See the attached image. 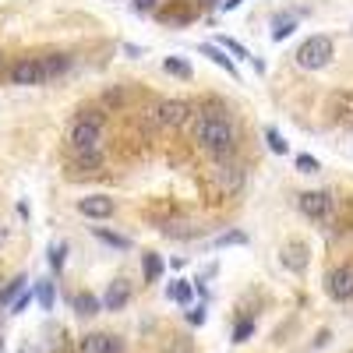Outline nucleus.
Instances as JSON below:
<instances>
[{
    "label": "nucleus",
    "instance_id": "nucleus-21",
    "mask_svg": "<svg viewBox=\"0 0 353 353\" xmlns=\"http://www.w3.org/2000/svg\"><path fill=\"white\" fill-rule=\"evenodd\" d=\"M163 269H166V265H163V258L156 251H145L141 254V272H145V279H149V283H159L163 279Z\"/></svg>",
    "mask_w": 353,
    "mask_h": 353
},
{
    "label": "nucleus",
    "instance_id": "nucleus-43",
    "mask_svg": "<svg viewBox=\"0 0 353 353\" xmlns=\"http://www.w3.org/2000/svg\"><path fill=\"white\" fill-rule=\"evenodd\" d=\"M0 353H4V339H0Z\"/></svg>",
    "mask_w": 353,
    "mask_h": 353
},
{
    "label": "nucleus",
    "instance_id": "nucleus-36",
    "mask_svg": "<svg viewBox=\"0 0 353 353\" xmlns=\"http://www.w3.org/2000/svg\"><path fill=\"white\" fill-rule=\"evenodd\" d=\"M329 343H332V332H329V329H321V332L314 336V346H329Z\"/></svg>",
    "mask_w": 353,
    "mask_h": 353
},
{
    "label": "nucleus",
    "instance_id": "nucleus-44",
    "mask_svg": "<svg viewBox=\"0 0 353 353\" xmlns=\"http://www.w3.org/2000/svg\"><path fill=\"white\" fill-rule=\"evenodd\" d=\"M350 353H353V350H350Z\"/></svg>",
    "mask_w": 353,
    "mask_h": 353
},
{
    "label": "nucleus",
    "instance_id": "nucleus-14",
    "mask_svg": "<svg viewBox=\"0 0 353 353\" xmlns=\"http://www.w3.org/2000/svg\"><path fill=\"white\" fill-rule=\"evenodd\" d=\"M43 57V68H46V81H57V78H64L68 71H71V53L68 50H46V53H39Z\"/></svg>",
    "mask_w": 353,
    "mask_h": 353
},
{
    "label": "nucleus",
    "instance_id": "nucleus-7",
    "mask_svg": "<svg viewBox=\"0 0 353 353\" xmlns=\"http://www.w3.org/2000/svg\"><path fill=\"white\" fill-rule=\"evenodd\" d=\"M194 18H198L194 0H166V4H159V11H156V21L166 25V28H188Z\"/></svg>",
    "mask_w": 353,
    "mask_h": 353
},
{
    "label": "nucleus",
    "instance_id": "nucleus-15",
    "mask_svg": "<svg viewBox=\"0 0 353 353\" xmlns=\"http://www.w3.org/2000/svg\"><path fill=\"white\" fill-rule=\"evenodd\" d=\"M219 170H216V181H219V188H223V194H237L241 188H244V170L237 166V163H216Z\"/></svg>",
    "mask_w": 353,
    "mask_h": 353
},
{
    "label": "nucleus",
    "instance_id": "nucleus-25",
    "mask_svg": "<svg viewBox=\"0 0 353 353\" xmlns=\"http://www.w3.org/2000/svg\"><path fill=\"white\" fill-rule=\"evenodd\" d=\"M163 68H166V74H176L181 81H191V78H194V68L184 61V57H166Z\"/></svg>",
    "mask_w": 353,
    "mask_h": 353
},
{
    "label": "nucleus",
    "instance_id": "nucleus-32",
    "mask_svg": "<svg viewBox=\"0 0 353 353\" xmlns=\"http://www.w3.org/2000/svg\"><path fill=\"white\" fill-rule=\"evenodd\" d=\"M103 103H106V106H124V88H117V85L106 88V92H103Z\"/></svg>",
    "mask_w": 353,
    "mask_h": 353
},
{
    "label": "nucleus",
    "instance_id": "nucleus-35",
    "mask_svg": "<svg viewBox=\"0 0 353 353\" xmlns=\"http://www.w3.org/2000/svg\"><path fill=\"white\" fill-rule=\"evenodd\" d=\"M205 318H209L205 304H201V307H191V311H188V325H194V329H198V325H205Z\"/></svg>",
    "mask_w": 353,
    "mask_h": 353
},
{
    "label": "nucleus",
    "instance_id": "nucleus-34",
    "mask_svg": "<svg viewBox=\"0 0 353 353\" xmlns=\"http://www.w3.org/2000/svg\"><path fill=\"white\" fill-rule=\"evenodd\" d=\"M131 8L138 14H156L159 11V0H131Z\"/></svg>",
    "mask_w": 353,
    "mask_h": 353
},
{
    "label": "nucleus",
    "instance_id": "nucleus-41",
    "mask_svg": "<svg viewBox=\"0 0 353 353\" xmlns=\"http://www.w3.org/2000/svg\"><path fill=\"white\" fill-rule=\"evenodd\" d=\"M0 71H4V50H0Z\"/></svg>",
    "mask_w": 353,
    "mask_h": 353
},
{
    "label": "nucleus",
    "instance_id": "nucleus-3",
    "mask_svg": "<svg viewBox=\"0 0 353 353\" xmlns=\"http://www.w3.org/2000/svg\"><path fill=\"white\" fill-rule=\"evenodd\" d=\"M332 57H336V39L329 32H314L293 50V64L301 71H325L332 64Z\"/></svg>",
    "mask_w": 353,
    "mask_h": 353
},
{
    "label": "nucleus",
    "instance_id": "nucleus-31",
    "mask_svg": "<svg viewBox=\"0 0 353 353\" xmlns=\"http://www.w3.org/2000/svg\"><path fill=\"white\" fill-rule=\"evenodd\" d=\"M293 166H297V173H307V176H311V173H318V170H321V163H318V159H314V156H307V152H301V156H297V159H293Z\"/></svg>",
    "mask_w": 353,
    "mask_h": 353
},
{
    "label": "nucleus",
    "instance_id": "nucleus-38",
    "mask_svg": "<svg viewBox=\"0 0 353 353\" xmlns=\"http://www.w3.org/2000/svg\"><path fill=\"white\" fill-rule=\"evenodd\" d=\"M251 68H254L258 74H265V68H269V64H265V61H261V57H251Z\"/></svg>",
    "mask_w": 353,
    "mask_h": 353
},
{
    "label": "nucleus",
    "instance_id": "nucleus-13",
    "mask_svg": "<svg viewBox=\"0 0 353 353\" xmlns=\"http://www.w3.org/2000/svg\"><path fill=\"white\" fill-rule=\"evenodd\" d=\"M198 53H205V57H209V61H212L216 68H223V71H226L233 81H237V85L244 81V78H241V71H237V61H233V57H230L219 43H198Z\"/></svg>",
    "mask_w": 353,
    "mask_h": 353
},
{
    "label": "nucleus",
    "instance_id": "nucleus-26",
    "mask_svg": "<svg viewBox=\"0 0 353 353\" xmlns=\"http://www.w3.org/2000/svg\"><path fill=\"white\" fill-rule=\"evenodd\" d=\"M64 261H68V241H53L50 244V269L64 272Z\"/></svg>",
    "mask_w": 353,
    "mask_h": 353
},
{
    "label": "nucleus",
    "instance_id": "nucleus-18",
    "mask_svg": "<svg viewBox=\"0 0 353 353\" xmlns=\"http://www.w3.org/2000/svg\"><path fill=\"white\" fill-rule=\"evenodd\" d=\"M71 159H74V166L78 170H103V163H106V156H103V145H99V149H74L71 152Z\"/></svg>",
    "mask_w": 353,
    "mask_h": 353
},
{
    "label": "nucleus",
    "instance_id": "nucleus-39",
    "mask_svg": "<svg viewBox=\"0 0 353 353\" xmlns=\"http://www.w3.org/2000/svg\"><path fill=\"white\" fill-rule=\"evenodd\" d=\"M18 353H43V350H39V346H36V343H25V346H21V350H18Z\"/></svg>",
    "mask_w": 353,
    "mask_h": 353
},
{
    "label": "nucleus",
    "instance_id": "nucleus-19",
    "mask_svg": "<svg viewBox=\"0 0 353 353\" xmlns=\"http://www.w3.org/2000/svg\"><path fill=\"white\" fill-rule=\"evenodd\" d=\"M92 237L103 241V244L113 248V251H131V237H124V233H113V230H106V226H92Z\"/></svg>",
    "mask_w": 353,
    "mask_h": 353
},
{
    "label": "nucleus",
    "instance_id": "nucleus-2",
    "mask_svg": "<svg viewBox=\"0 0 353 353\" xmlns=\"http://www.w3.org/2000/svg\"><path fill=\"white\" fill-rule=\"evenodd\" d=\"M103 128H106V110L103 106H81L71 117L68 128V149H99L103 145Z\"/></svg>",
    "mask_w": 353,
    "mask_h": 353
},
{
    "label": "nucleus",
    "instance_id": "nucleus-8",
    "mask_svg": "<svg viewBox=\"0 0 353 353\" xmlns=\"http://www.w3.org/2000/svg\"><path fill=\"white\" fill-rule=\"evenodd\" d=\"M325 293L336 301V304H346L353 301V261H343L325 276Z\"/></svg>",
    "mask_w": 353,
    "mask_h": 353
},
{
    "label": "nucleus",
    "instance_id": "nucleus-33",
    "mask_svg": "<svg viewBox=\"0 0 353 353\" xmlns=\"http://www.w3.org/2000/svg\"><path fill=\"white\" fill-rule=\"evenodd\" d=\"M32 301H36V290H25L21 297H18V301L11 304V314H21V311H25L28 304H32Z\"/></svg>",
    "mask_w": 353,
    "mask_h": 353
},
{
    "label": "nucleus",
    "instance_id": "nucleus-9",
    "mask_svg": "<svg viewBox=\"0 0 353 353\" xmlns=\"http://www.w3.org/2000/svg\"><path fill=\"white\" fill-rule=\"evenodd\" d=\"M78 353H124V339L113 332H85L78 339Z\"/></svg>",
    "mask_w": 353,
    "mask_h": 353
},
{
    "label": "nucleus",
    "instance_id": "nucleus-40",
    "mask_svg": "<svg viewBox=\"0 0 353 353\" xmlns=\"http://www.w3.org/2000/svg\"><path fill=\"white\" fill-rule=\"evenodd\" d=\"M198 4H201V8H216V4H219V0H198Z\"/></svg>",
    "mask_w": 353,
    "mask_h": 353
},
{
    "label": "nucleus",
    "instance_id": "nucleus-27",
    "mask_svg": "<svg viewBox=\"0 0 353 353\" xmlns=\"http://www.w3.org/2000/svg\"><path fill=\"white\" fill-rule=\"evenodd\" d=\"M219 46L233 57V61H251V53H248V46L241 43V39H230V36H219Z\"/></svg>",
    "mask_w": 353,
    "mask_h": 353
},
{
    "label": "nucleus",
    "instance_id": "nucleus-24",
    "mask_svg": "<svg viewBox=\"0 0 353 353\" xmlns=\"http://www.w3.org/2000/svg\"><path fill=\"white\" fill-rule=\"evenodd\" d=\"M261 134H265V145L276 152V156H290V145H286V138L279 134V128H272V124H265L261 128Z\"/></svg>",
    "mask_w": 353,
    "mask_h": 353
},
{
    "label": "nucleus",
    "instance_id": "nucleus-5",
    "mask_svg": "<svg viewBox=\"0 0 353 353\" xmlns=\"http://www.w3.org/2000/svg\"><path fill=\"white\" fill-rule=\"evenodd\" d=\"M152 117H156V128L159 131H181V128L191 124L194 106L188 99H159L156 110H152Z\"/></svg>",
    "mask_w": 353,
    "mask_h": 353
},
{
    "label": "nucleus",
    "instance_id": "nucleus-10",
    "mask_svg": "<svg viewBox=\"0 0 353 353\" xmlns=\"http://www.w3.org/2000/svg\"><path fill=\"white\" fill-rule=\"evenodd\" d=\"M74 209L85 219H110V216H117V201L110 194H85L74 201Z\"/></svg>",
    "mask_w": 353,
    "mask_h": 353
},
{
    "label": "nucleus",
    "instance_id": "nucleus-17",
    "mask_svg": "<svg viewBox=\"0 0 353 353\" xmlns=\"http://www.w3.org/2000/svg\"><path fill=\"white\" fill-rule=\"evenodd\" d=\"M329 113L336 117V121H343V124H353V88H343V92L332 96Z\"/></svg>",
    "mask_w": 353,
    "mask_h": 353
},
{
    "label": "nucleus",
    "instance_id": "nucleus-30",
    "mask_svg": "<svg viewBox=\"0 0 353 353\" xmlns=\"http://www.w3.org/2000/svg\"><path fill=\"white\" fill-rule=\"evenodd\" d=\"M230 244H248V233L244 230H226L216 237V248H230Z\"/></svg>",
    "mask_w": 353,
    "mask_h": 353
},
{
    "label": "nucleus",
    "instance_id": "nucleus-1",
    "mask_svg": "<svg viewBox=\"0 0 353 353\" xmlns=\"http://www.w3.org/2000/svg\"><path fill=\"white\" fill-rule=\"evenodd\" d=\"M194 145L201 156H209L212 163H230V156L237 152V124L226 117V110H205L194 113Z\"/></svg>",
    "mask_w": 353,
    "mask_h": 353
},
{
    "label": "nucleus",
    "instance_id": "nucleus-20",
    "mask_svg": "<svg viewBox=\"0 0 353 353\" xmlns=\"http://www.w3.org/2000/svg\"><path fill=\"white\" fill-rule=\"evenodd\" d=\"M293 32H297V18L293 14H272V39L276 43H286Z\"/></svg>",
    "mask_w": 353,
    "mask_h": 353
},
{
    "label": "nucleus",
    "instance_id": "nucleus-4",
    "mask_svg": "<svg viewBox=\"0 0 353 353\" xmlns=\"http://www.w3.org/2000/svg\"><path fill=\"white\" fill-rule=\"evenodd\" d=\"M297 212L318 226H332L336 223V194L332 191H301L297 194Z\"/></svg>",
    "mask_w": 353,
    "mask_h": 353
},
{
    "label": "nucleus",
    "instance_id": "nucleus-42",
    "mask_svg": "<svg viewBox=\"0 0 353 353\" xmlns=\"http://www.w3.org/2000/svg\"><path fill=\"white\" fill-rule=\"evenodd\" d=\"M106 4H124V0H106Z\"/></svg>",
    "mask_w": 353,
    "mask_h": 353
},
{
    "label": "nucleus",
    "instance_id": "nucleus-22",
    "mask_svg": "<svg viewBox=\"0 0 353 353\" xmlns=\"http://www.w3.org/2000/svg\"><path fill=\"white\" fill-rule=\"evenodd\" d=\"M36 301H39V307L43 311H53V304H57V286H53V279H36Z\"/></svg>",
    "mask_w": 353,
    "mask_h": 353
},
{
    "label": "nucleus",
    "instance_id": "nucleus-37",
    "mask_svg": "<svg viewBox=\"0 0 353 353\" xmlns=\"http://www.w3.org/2000/svg\"><path fill=\"white\" fill-rule=\"evenodd\" d=\"M241 4H244V0H223V4H219V8H223V11H237Z\"/></svg>",
    "mask_w": 353,
    "mask_h": 353
},
{
    "label": "nucleus",
    "instance_id": "nucleus-29",
    "mask_svg": "<svg viewBox=\"0 0 353 353\" xmlns=\"http://www.w3.org/2000/svg\"><path fill=\"white\" fill-rule=\"evenodd\" d=\"M254 336V321L251 318H237V325H233V343H248Z\"/></svg>",
    "mask_w": 353,
    "mask_h": 353
},
{
    "label": "nucleus",
    "instance_id": "nucleus-23",
    "mask_svg": "<svg viewBox=\"0 0 353 353\" xmlns=\"http://www.w3.org/2000/svg\"><path fill=\"white\" fill-rule=\"evenodd\" d=\"M25 283H28V276H14L4 290H0V307H11L21 293H25Z\"/></svg>",
    "mask_w": 353,
    "mask_h": 353
},
{
    "label": "nucleus",
    "instance_id": "nucleus-28",
    "mask_svg": "<svg viewBox=\"0 0 353 353\" xmlns=\"http://www.w3.org/2000/svg\"><path fill=\"white\" fill-rule=\"evenodd\" d=\"M166 297L176 301V304H191V283H184V279L170 283V286H166Z\"/></svg>",
    "mask_w": 353,
    "mask_h": 353
},
{
    "label": "nucleus",
    "instance_id": "nucleus-6",
    "mask_svg": "<svg viewBox=\"0 0 353 353\" xmlns=\"http://www.w3.org/2000/svg\"><path fill=\"white\" fill-rule=\"evenodd\" d=\"M8 78L11 85H21V88H36V85H46V68H43V57L39 53H25L8 68Z\"/></svg>",
    "mask_w": 353,
    "mask_h": 353
},
{
    "label": "nucleus",
    "instance_id": "nucleus-16",
    "mask_svg": "<svg viewBox=\"0 0 353 353\" xmlns=\"http://www.w3.org/2000/svg\"><path fill=\"white\" fill-rule=\"evenodd\" d=\"M71 307H74V314H81V318H92V314L103 311V301L96 297L92 290H78L74 297H71Z\"/></svg>",
    "mask_w": 353,
    "mask_h": 353
},
{
    "label": "nucleus",
    "instance_id": "nucleus-11",
    "mask_svg": "<svg viewBox=\"0 0 353 353\" xmlns=\"http://www.w3.org/2000/svg\"><path fill=\"white\" fill-rule=\"evenodd\" d=\"M283 265L293 272V276H304L307 272V265H311V248L304 241H290L283 248Z\"/></svg>",
    "mask_w": 353,
    "mask_h": 353
},
{
    "label": "nucleus",
    "instance_id": "nucleus-12",
    "mask_svg": "<svg viewBox=\"0 0 353 353\" xmlns=\"http://www.w3.org/2000/svg\"><path fill=\"white\" fill-rule=\"evenodd\" d=\"M128 304H131V283L124 276H117L103 293V311H124Z\"/></svg>",
    "mask_w": 353,
    "mask_h": 353
}]
</instances>
